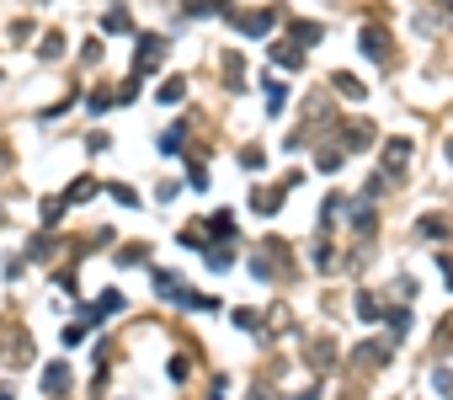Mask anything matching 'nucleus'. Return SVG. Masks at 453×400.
Instances as JSON below:
<instances>
[{"label": "nucleus", "mask_w": 453, "mask_h": 400, "mask_svg": "<svg viewBox=\"0 0 453 400\" xmlns=\"http://www.w3.org/2000/svg\"><path fill=\"white\" fill-rule=\"evenodd\" d=\"M112 198H118L123 208H139V198H133V187H112Z\"/></svg>", "instance_id": "nucleus-17"}, {"label": "nucleus", "mask_w": 453, "mask_h": 400, "mask_svg": "<svg viewBox=\"0 0 453 400\" xmlns=\"http://www.w3.org/2000/svg\"><path fill=\"white\" fill-rule=\"evenodd\" d=\"M64 379H70V374H64V368L54 363V368H48V374H43V389H64Z\"/></svg>", "instance_id": "nucleus-13"}, {"label": "nucleus", "mask_w": 453, "mask_h": 400, "mask_svg": "<svg viewBox=\"0 0 453 400\" xmlns=\"http://www.w3.org/2000/svg\"><path fill=\"white\" fill-rule=\"evenodd\" d=\"M331 80H336L342 97H363V80H352V75H331Z\"/></svg>", "instance_id": "nucleus-9"}, {"label": "nucleus", "mask_w": 453, "mask_h": 400, "mask_svg": "<svg viewBox=\"0 0 453 400\" xmlns=\"http://www.w3.org/2000/svg\"><path fill=\"white\" fill-rule=\"evenodd\" d=\"M358 43H363V54H373V59H384V54H389V32H384V27H363L358 32Z\"/></svg>", "instance_id": "nucleus-1"}, {"label": "nucleus", "mask_w": 453, "mask_h": 400, "mask_svg": "<svg viewBox=\"0 0 453 400\" xmlns=\"http://www.w3.org/2000/svg\"><path fill=\"white\" fill-rule=\"evenodd\" d=\"M59 49H64V37H59V32H48V37H43V49H37V54H43V59H54Z\"/></svg>", "instance_id": "nucleus-14"}, {"label": "nucleus", "mask_w": 453, "mask_h": 400, "mask_svg": "<svg viewBox=\"0 0 453 400\" xmlns=\"http://www.w3.org/2000/svg\"><path fill=\"white\" fill-rule=\"evenodd\" d=\"M240 32H246V37H267V32H272V16H267V11L240 16Z\"/></svg>", "instance_id": "nucleus-3"}, {"label": "nucleus", "mask_w": 453, "mask_h": 400, "mask_svg": "<svg viewBox=\"0 0 453 400\" xmlns=\"http://www.w3.org/2000/svg\"><path fill=\"white\" fill-rule=\"evenodd\" d=\"M91 193H96V182H91V176H80V182H75L70 193H64V203H85Z\"/></svg>", "instance_id": "nucleus-7"}, {"label": "nucleus", "mask_w": 453, "mask_h": 400, "mask_svg": "<svg viewBox=\"0 0 453 400\" xmlns=\"http://www.w3.org/2000/svg\"><path fill=\"white\" fill-rule=\"evenodd\" d=\"M416 230H421V235H442V230H448V224H442L437 214H427V219H416Z\"/></svg>", "instance_id": "nucleus-11"}, {"label": "nucleus", "mask_w": 453, "mask_h": 400, "mask_svg": "<svg viewBox=\"0 0 453 400\" xmlns=\"http://www.w3.org/2000/svg\"><path fill=\"white\" fill-rule=\"evenodd\" d=\"M160 54H166V43H160V37H139V59H133V70L150 75V64H155Z\"/></svg>", "instance_id": "nucleus-2"}, {"label": "nucleus", "mask_w": 453, "mask_h": 400, "mask_svg": "<svg viewBox=\"0 0 453 400\" xmlns=\"http://www.w3.org/2000/svg\"><path fill=\"white\" fill-rule=\"evenodd\" d=\"M448 160H453V145H448Z\"/></svg>", "instance_id": "nucleus-18"}, {"label": "nucleus", "mask_w": 453, "mask_h": 400, "mask_svg": "<svg viewBox=\"0 0 453 400\" xmlns=\"http://www.w3.org/2000/svg\"><path fill=\"white\" fill-rule=\"evenodd\" d=\"M294 37L310 49V43H320V27H315V22H294Z\"/></svg>", "instance_id": "nucleus-8"}, {"label": "nucleus", "mask_w": 453, "mask_h": 400, "mask_svg": "<svg viewBox=\"0 0 453 400\" xmlns=\"http://www.w3.org/2000/svg\"><path fill=\"white\" fill-rule=\"evenodd\" d=\"M442 6H453V0H442Z\"/></svg>", "instance_id": "nucleus-19"}, {"label": "nucleus", "mask_w": 453, "mask_h": 400, "mask_svg": "<svg viewBox=\"0 0 453 400\" xmlns=\"http://www.w3.org/2000/svg\"><path fill=\"white\" fill-rule=\"evenodd\" d=\"M272 59L283 64V70H298V64H304V54H298V49H288V43H277V49H272Z\"/></svg>", "instance_id": "nucleus-5"}, {"label": "nucleus", "mask_w": 453, "mask_h": 400, "mask_svg": "<svg viewBox=\"0 0 453 400\" xmlns=\"http://www.w3.org/2000/svg\"><path fill=\"white\" fill-rule=\"evenodd\" d=\"M181 91H187L181 80H166V85H160V102H181Z\"/></svg>", "instance_id": "nucleus-16"}, {"label": "nucleus", "mask_w": 453, "mask_h": 400, "mask_svg": "<svg viewBox=\"0 0 453 400\" xmlns=\"http://www.w3.org/2000/svg\"><path fill=\"white\" fill-rule=\"evenodd\" d=\"M240 166H246V171H262L267 155H262V150H246V155H240Z\"/></svg>", "instance_id": "nucleus-15"}, {"label": "nucleus", "mask_w": 453, "mask_h": 400, "mask_svg": "<svg viewBox=\"0 0 453 400\" xmlns=\"http://www.w3.org/2000/svg\"><path fill=\"white\" fill-rule=\"evenodd\" d=\"M160 150H166V155H171V150H181V123H176V128H166V133H160Z\"/></svg>", "instance_id": "nucleus-12"}, {"label": "nucleus", "mask_w": 453, "mask_h": 400, "mask_svg": "<svg viewBox=\"0 0 453 400\" xmlns=\"http://www.w3.org/2000/svg\"><path fill=\"white\" fill-rule=\"evenodd\" d=\"M102 32H128V11H123V6L107 11V16H102Z\"/></svg>", "instance_id": "nucleus-6"}, {"label": "nucleus", "mask_w": 453, "mask_h": 400, "mask_svg": "<svg viewBox=\"0 0 453 400\" xmlns=\"http://www.w3.org/2000/svg\"><path fill=\"white\" fill-rule=\"evenodd\" d=\"M277 203H283L277 193H256V203H250V208H256V214H277Z\"/></svg>", "instance_id": "nucleus-10"}, {"label": "nucleus", "mask_w": 453, "mask_h": 400, "mask_svg": "<svg viewBox=\"0 0 453 400\" xmlns=\"http://www.w3.org/2000/svg\"><path fill=\"white\" fill-rule=\"evenodd\" d=\"M406 155H411V145H406V139H389V145H384V166H389V171H400V166H406Z\"/></svg>", "instance_id": "nucleus-4"}]
</instances>
